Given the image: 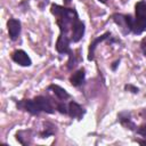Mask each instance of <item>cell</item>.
Segmentation results:
<instances>
[{
	"mask_svg": "<svg viewBox=\"0 0 146 146\" xmlns=\"http://www.w3.org/2000/svg\"><path fill=\"white\" fill-rule=\"evenodd\" d=\"M51 14L56 17L59 27V36L56 42V50L59 54H70L71 42H79L84 34V24L79 19L74 8H66L56 3L50 7Z\"/></svg>",
	"mask_w": 146,
	"mask_h": 146,
	"instance_id": "cell-1",
	"label": "cell"
},
{
	"mask_svg": "<svg viewBox=\"0 0 146 146\" xmlns=\"http://www.w3.org/2000/svg\"><path fill=\"white\" fill-rule=\"evenodd\" d=\"M17 108L26 111L33 115H36L40 112H46L49 114L55 112V106L52 105L51 100L44 96H38L33 99H22L17 103Z\"/></svg>",
	"mask_w": 146,
	"mask_h": 146,
	"instance_id": "cell-2",
	"label": "cell"
},
{
	"mask_svg": "<svg viewBox=\"0 0 146 146\" xmlns=\"http://www.w3.org/2000/svg\"><path fill=\"white\" fill-rule=\"evenodd\" d=\"M146 31V1H138L135 6V17H132V33L141 34Z\"/></svg>",
	"mask_w": 146,
	"mask_h": 146,
	"instance_id": "cell-3",
	"label": "cell"
},
{
	"mask_svg": "<svg viewBox=\"0 0 146 146\" xmlns=\"http://www.w3.org/2000/svg\"><path fill=\"white\" fill-rule=\"evenodd\" d=\"M113 21L120 27L123 34H128L132 32V16L131 15H122V14H114L112 15Z\"/></svg>",
	"mask_w": 146,
	"mask_h": 146,
	"instance_id": "cell-4",
	"label": "cell"
},
{
	"mask_svg": "<svg viewBox=\"0 0 146 146\" xmlns=\"http://www.w3.org/2000/svg\"><path fill=\"white\" fill-rule=\"evenodd\" d=\"M11 59H13L16 64H18V65H21V66H30V65L32 64V60H31L30 56H29L24 50H21V49L15 50V51L11 54Z\"/></svg>",
	"mask_w": 146,
	"mask_h": 146,
	"instance_id": "cell-5",
	"label": "cell"
},
{
	"mask_svg": "<svg viewBox=\"0 0 146 146\" xmlns=\"http://www.w3.org/2000/svg\"><path fill=\"white\" fill-rule=\"evenodd\" d=\"M7 29H8L9 38L13 41H15L21 33V22L16 18H10L7 22Z\"/></svg>",
	"mask_w": 146,
	"mask_h": 146,
	"instance_id": "cell-6",
	"label": "cell"
},
{
	"mask_svg": "<svg viewBox=\"0 0 146 146\" xmlns=\"http://www.w3.org/2000/svg\"><path fill=\"white\" fill-rule=\"evenodd\" d=\"M67 106H68V111H67V113H68V115H70L72 119L81 120L82 116H83L84 113H86V111H84L78 103H75V102H71Z\"/></svg>",
	"mask_w": 146,
	"mask_h": 146,
	"instance_id": "cell-7",
	"label": "cell"
},
{
	"mask_svg": "<svg viewBox=\"0 0 146 146\" xmlns=\"http://www.w3.org/2000/svg\"><path fill=\"white\" fill-rule=\"evenodd\" d=\"M110 38H111V33H110V32H106V33L102 34L100 36L96 38L92 42H90L89 50H88V59H89V60H92V59H94V54H95V49H96L97 44H98L99 42H103V41L106 40V39H110Z\"/></svg>",
	"mask_w": 146,
	"mask_h": 146,
	"instance_id": "cell-8",
	"label": "cell"
},
{
	"mask_svg": "<svg viewBox=\"0 0 146 146\" xmlns=\"http://www.w3.org/2000/svg\"><path fill=\"white\" fill-rule=\"evenodd\" d=\"M84 79H86V72H84L83 68H80L79 71L74 72V73L71 75L70 82H71L72 86L79 87V86H81V84L84 82Z\"/></svg>",
	"mask_w": 146,
	"mask_h": 146,
	"instance_id": "cell-9",
	"label": "cell"
},
{
	"mask_svg": "<svg viewBox=\"0 0 146 146\" xmlns=\"http://www.w3.org/2000/svg\"><path fill=\"white\" fill-rule=\"evenodd\" d=\"M117 117H119L120 123H121L123 127H125L127 129H130V130H135L136 125H135V123H133L132 120H131L130 113H128V112H122V113L119 114Z\"/></svg>",
	"mask_w": 146,
	"mask_h": 146,
	"instance_id": "cell-10",
	"label": "cell"
},
{
	"mask_svg": "<svg viewBox=\"0 0 146 146\" xmlns=\"http://www.w3.org/2000/svg\"><path fill=\"white\" fill-rule=\"evenodd\" d=\"M48 89L51 90V91L55 94V96H56L58 99H60V100H65V99H67V98L71 97L70 94H68L64 88H62V87H59V86H57V84H50V86L48 87Z\"/></svg>",
	"mask_w": 146,
	"mask_h": 146,
	"instance_id": "cell-11",
	"label": "cell"
},
{
	"mask_svg": "<svg viewBox=\"0 0 146 146\" xmlns=\"http://www.w3.org/2000/svg\"><path fill=\"white\" fill-rule=\"evenodd\" d=\"M17 140L23 145H29L31 143V130H21L16 135Z\"/></svg>",
	"mask_w": 146,
	"mask_h": 146,
	"instance_id": "cell-12",
	"label": "cell"
},
{
	"mask_svg": "<svg viewBox=\"0 0 146 146\" xmlns=\"http://www.w3.org/2000/svg\"><path fill=\"white\" fill-rule=\"evenodd\" d=\"M54 128H55V127H54L52 124H49V127H48V128H44V130L40 133L41 138H47V137H49V136L54 135V133H55V129H54Z\"/></svg>",
	"mask_w": 146,
	"mask_h": 146,
	"instance_id": "cell-13",
	"label": "cell"
},
{
	"mask_svg": "<svg viewBox=\"0 0 146 146\" xmlns=\"http://www.w3.org/2000/svg\"><path fill=\"white\" fill-rule=\"evenodd\" d=\"M56 108H57L60 113H63V114H66V113H67V111H68V106H66V105H65L64 100H63L62 103H58V104H57V106H56Z\"/></svg>",
	"mask_w": 146,
	"mask_h": 146,
	"instance_id": "cell-14",
	"label": "cell"
},
{
	"mask_svg": "<svg viewBox=\"0 0 146 146\" xmlns=\"http://www.w3.org/2000/svg\"><path fill=\"white\" fill-rule=\"evenodd\" d=\"M124 89L128 90V91H130V92H132V94H137L138 92V88L135 87V86H132V84H125L124 86Z\"/></svg>",
	"mask_w": 146,
	"mask_h": 146,
	"instance_id": "cell-15",
	"label": "cell"
},
{
	"mask_svg": "<svg viewBox=\"0 0 146 146\" xmlns=\"http://www.w3.org/2000/svg\"><path fill=\"white\" fill-rule=\"evenodd\" d=\"M137 132H138L140 136H143L144 138H146V123L143 124V125H140V127L137 129Z\"/></svg>",
	"mask_w": 146,
	"mask_h": 146,
	"instance_id": "cell-16",
	"label": "cell"
},
{
	"mask_svg": "<svg viewBox=\"0 0 146 146\" xmlns=\"http://www.w3.org/2000/svg\"><path fill=\"white\" fill-rule=\"evenodd\" d=\"M140 48H141L143 54L146 56V38H144V39L141 40V42H140Z\"/></svg>",
	"mask_w": 146,
	"mask_h": 146,
	"instance_id": "cell-17",
	"label": "cell"
},
{
	"mask_svg": "<svg viewBox=\"0 0 146 146\" xmlns=\"http://www.w3.org/2000/svg\"><path fill=\"white\" fill-rule=\"evenodd\" d=\"M119 63H120V60H116V62L114 63V65H112V68H113V70H115V67H116V65H117Z\"/></svg>",
	"mask_w": 146,
	"mask_h": 146,
	"instance_id": "cell-18",
	"label": "cell"
},
{
	"mask_svg": "<svg viewBox=\"0 0 146 146\" xmlns=\"http://www.w3.org/2000/svg\"><path fill=\"white\" fill-rule=\"evenodd\" d=\"M139 144H141V145H146V139L145 140H137Z\"/></svg>",
	"mask_w": 146,
	"mask_h": 146,
	"instance_id": "cell-19",
	"label": "cell"
},
{
	"mask_svg": "<svg viewBox=\"0 0 146 146\" xmlns=\"http://www.w3.org/2000/svg\"><path fill=\"white\" fill-rule=\"evenodd\" d=\"M63 1H64V2H65V3H70V2H71V1H72V0H63Z\"/></svg>",
	"mask_w": 146,
	"mask_h": 146,
	"instance_id": "cell-20",
	"label": "cell"
},
{
	"mask_svg": "<svg viewBox=\"0 0 146 146\" xmlns=\"http://www.w3.org/2000/svg\"><path fill=\"white\" fill-rule=\"evenodd\" d=\"M102 1H103V2H106V0H102Z\"/></svg>",
	"mask_w": 146,
	"mask_h": 146,
	"instance_id": "cell-21",
	"label": "cell"
}]
</instances>
